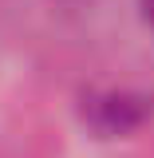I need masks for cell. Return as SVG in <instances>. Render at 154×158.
I'll list each match as a JSON object with an SVG mask.
<instances>
[{"mask_svg": "<svg viewBox=\"0 0 154 158\" xmlns=\"http://www.w3.org/2000/svg\"><path fill=\"white\" fill-rule=\"evenodd\" d=\"M83 118L99 135H127L146 118V107H142V99H131V95H95L87 99Z\"/></svg>", "mask_w": 154, "mask_h": 158, "instance_id": "1", "label": "cell"}, {"mask_svg": "<svg viewBox=\"0 0 154 158\" xmlns=\"http://www.w3.org/2000/svg\"><path fill=\"white\" fill-rule=\"evenodd\" d=\"M142 12H146V20L154 24V0H142Z\"/></svg>", "mask_w": 154, "mask_h": 158, "instance_id": "2", "label": "cell"}]
</instances>
